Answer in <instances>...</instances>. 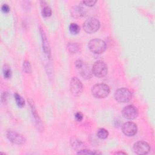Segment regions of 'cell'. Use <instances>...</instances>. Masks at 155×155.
<instances>
[{
    "mask_svg": "<svg viewBox=\"0 0 155 155\" xmlns=\"http://www.w3.org/2000/svg\"><path fill=\"white\" fill-rule=\"evenodd\" d=\"M72 147H73L74 148H78H78L81 147L82 145V143L80 141H78V140L72 141Z\"/></svg>",
    "mask_w": 155,
    "mask_h": 155,
    "instance_id": "cell-22",
    "label": "cell"
},
{
    "mask_svg": "<svg viewBox=\"0 0 155 155\" xmlns=\"http://www.w3.org/2000/svg\"><path fill=\"white\" fill-rule=\"evenodd\" d=\"M150 145L145 141H139L133 145V150L137 154H146L150 151Z\"/></svg>",
    "mask_w": 155,
    "mask_h": 155,
    "instance_id": "cell-8",
    "label": "cell"
},
{
    "mask_svg": "<svg viewBox=\"0 0 155 155\" xmlns=\"http://www.w3.org/2000/svg\"><path fill=\"white\" fill-rule=\"evenodd\" d=\"M1 10L4 13H8L10 11V7L7 4H4L1 7Z\"/></svg>",
    "mask_w": 155,
    "mask_h": 155,
    "instance_id": "cell-25",
    "label": "cell"
},
{
    "mask_svg": "<svg viewBox=\"0 0 155 155\" xmlns=\"http://www.w3.org/2000/svg\"><path fill=\"white\" fill-rule=\"evenodd\" d=\"M29 103L30 104V107H31V110H32V113L33 115V116L35 119V124L37 125V127L38 128V130H39L40 132H42L43 130V126H42V123L41 121V120L37 113L36 108L35 107V105H34V103L33 102V101L29 100Z\"/></svg>",
    "mask_w": 155,
    "mask_h": 155,
    "instance_id": "cell-12",
    "label": "cell"
},
{
    "mask_svg": "<svg viewBox=\"0 0 155 155\" xmlns=\"http://www.w3.org/2000/svg\"><path fill=\"white\" fill-rule=\"evenodd\" d=\"M3 74L4 78L7 79L10 78L12 76V70L11 69V68L9 66H8L7 65H5L3 67Z\"/></svg>",
    "mask_w": 155,
    "mask_h": 155,
    "instance_id": "cell-19",
    "label": "cell"
},
{
    "mask_svg": "<svg viewBox=\"0 0 155 155\" xmlns=\"http://www.w3.org/2000/svg\"><path fill=\"white\" fill-rule=\"evenodd\" d=\"M39 31L41 36V39H42V49L43 51L45 53V55L47 56V57L49 59L51 58V50L49 44V42L48 41V39L47 38V36L45 33L44 30H43L42 27H39Z\"/></svg>",
    "mask_w": 155,
    "mask_h": 155,
    "instance_id": "cell-11",
    "label": "cell"
},
{
    "mask_svg": "<svg viewBox=\"0 0 155 155\" xmlns=\"http://www.w3.org/2000/svg\"><path fill=\"white\" fill-rule=\"evenodd\" d=\"M51 9L50 7L47 6H45L42 7V10L41 11V13L44 17H49L51 15Z\"/></svg>",
    "mask_w": 155,
    "mask_h": 155,
    "instance_id": "cell-18",
    "label": "cell"
},
{
    "mask_svg": "<svg viewBox=\"0 0 155 155\" xmlns=\"http://www.w3.org/2000/svg\"><path fill=\"white\" fill-rule=\"evenodd\" d=\"M123 132L125 135L128 137L133 136L135 135L137 131V128L136 124L133 122H127L123 125Z\"/></svg>",
    "mask_w": 155,
    "mask_h": 155,
    "instance_id": "cell-10",
    "label": "cell"
},
{
    "mask_svg": "<svg viewBox=\"0 0 155 155\" xmlns=\"http://www.w3.org/2000/svg\"><path fill=\"white\" fill-rule=\"evenodd\" d=\"M77 154H101V152H97V151H93L87 149H82L80 150V151L77 152Z\"/></svg>",
    "mask_w": 155,
    "mask_h": 155,
    "instance_id": "cell-21",
    "label": "cell"
},
{
    "mask_svg": "<svg viewBox=\"0 0 155 155\" xmlns=\"http://www.w3.org/2000/svg\"><path fill=\"white\" fill-rule=\"evenodd\" d=\"M6 136L11 142L15 144L23 145L26 141V139L23 135L11 130L7 132Z\"/></svg>",
    "mask_w": 155,
    "mask_h": 155,
    "instance_id": "cell-7",
    "label": "cell"
},
{
    "mask_svg": "<svg viewBox=\"0 0 155 155\" xmlns=\"http://www.w3.org/2000/svg\"><path fill=\"white\" fill-rule=\"evenodd\" d=\"M83 114L81 112H77L75 113V119L77 120V121L78 122H81V120L83 119Z\"/></svg>",
    "mask_w": 155,
    "mask_h": 155,
    "instance_id": "cell-23",
    "label": "cell"
},
{
    "mask_svg": "<svg viewBox=\"0 0 155 155\" xmlns=\"http://www.w3.org/2000/svg\"><path fill=\"white\" fill-rule=\"evenodd\" d=\"M69 31L73 35H77L80 32V27L76 23H72L69 26Z\"/></svg>",
    "mask_w": 155,
    "mask_h": 155,
    "instance_id": "cell-17",
    "label": "cell"
},
{
    "mask_svg": "<svg viewBox=\"0 0 155 155\" xmlns=\"http://www.w3.org/2000/svg\"><path fill=\"white\" fill-rule=\"evenodd\" d=\"M23 70L26 73H30L32 72V66L28 61H24L23 63Z\"/></svg>",
    "mask_w": 155,
    "mask_h": 155,
    "instance_id": "cell-20",
    "label": "cell"
},
{
    "mask_svg": "<svg viewBox=\"0 0 155 155\" xmlns=\"http://www.w3.org/2000/svg\"><path fill=\"white\" fill-rule=\"evenodd\" d=\"M116 154H126V153H124V152H117V153H116Z\"/></svg>",
    "mask_w": 155,
    "mask_h": 155,
    "instance_id": "cell-28",
    "label": "cell"
},
{
    "mask_svg": "<svg viewBox=\"0 0 155 155\" xmlns=\"http://www.w3.org/2000/svg\"><path fill=\"white\" fill-rule=\"evenodd\" d=\"M14 98L16 103V105L19 107L22 108L25 106V100L18 93H15L14 94Z\"/></svg>",
    "mask_w": 155,
    "mask_h": 155,
    "instance_id": "cell-14",
    "label": "cell"
},
{
    "mask_svg": "<svg viewBox=\"0 0 155 155\" xmlns=\"http://www.w3.org/2000/svg\"><path fill=\"white\" fill-rule=\"evenodd\" d=\"M68 49L71 53L76 54L79 52L80 50V46L75 42H69L68 44Z\"/></svg>",
    "mask_w": 155,
    "mask_h": 155,
    "instance_id": "cell-15",
    "label": "cell"
},
{
    "mask_svg": "<svg viewBox=\"0 0 155 155\" xmlns=\"http://www.w3.org/2000/svg\"><path fill=\"white\" fill-rule=\"evenodd\" d=\"M99 27V21L94 18H88L83 24V29L87 33H93L97 32Z\"/></svg>",
    "mask_w": 155,
    "mask_h": 155,
    "instance_id": "cell-5",
    "label": "cell"
},
{
    "mask_svg": "<svg viewBox=\"0 0 155 155\" xmlns=\"http://www.w3.org/2000/svg\"><path fill=\"white\" fill-rule=\"evenodd\" d=\"M70 88L73 95L78 97L81 95L83 91V85L80 79L76 77H73L70 81Z\"/></svg>",
    "mask_w": 155,
    "mask_h": 155,
    "instance_id": "cell-6",
    "label": "cell"
},
{
    "mask_svg": "<svg viewBox=\"0 0 155 155\" xmlns=\"http://www.w3.org/2000/svg\"><path fill=\"white\" fill-rule=\"evenodd\" d=\"M108 132L105 128H99L97 132V136L101 140H105L108 136Z\"/></svg>",
    "mask_w": 155,
    "mask_h": 155,
    "instance_id": "cell-16",
    "label": "cell"
},
{
    "mask_svg": "<svg viewBox=\"0 0 155 155\" xmlns=\"http://www.w3.org/2000/svg\"><path fill=\"white\" fill-rule=\"evenodd\" d=\"M89 49L94 54H101L104 53L106 49V44L102 39H93L89 43Z\"/></svg>",
    "mask_w": 155,
    "mask_h": 155,
    "instance_id": "cell-2",
    "label": "cell"
},
{
    "mask_svg": "<svg viewBox=\"0 0 155 155\" xmlns=\"http://www.w3.org/2000/svg\"><path fill=\"white\" fill-rule=\"evenodd\" d=\"M110 89L109 86L105 84H97L94 85L92 89L93 96L96 98H105L108 96Z\"/></svg>",
    "mask_w": 155,
    "mask_h": 155,
    "instance_id": "cell-1",
    "label": "cell"
},
{
    "mask_svg": "<svg viewBox=\"0 0 155 155\" xmlns=\"http://www.w3.org/2000/svg\"><path fill=\"white\" fill-rule=\"evenodd\" d=\"M72 16L75 18H79L83 17L85 15V12L83 8L80 6H74L71 10Z\"/></svg>",
    "mask_w": 155,
    "mask_h": 155,
    "instance_id": "cell-13",
    "label": "cell"
},
{
    "mask_svg": "<svg viewBox=\"0 0 155 155\" xmlns=\"http://www.w3.org/2000/svg\"><path fill=\"white\" fill-rule=\"evenodd\" d=\"M97 2V1H82V3H83L84 4H85L87 6L92 7L96 4Z\"/></svg>",
    "mask_w": 155,
    "mask_h": 155,
    "instance_id": "cell-24",
    "label": "cell"
},
{
    "mask_svg": "<svg viewBox=\"0 0 155 155\" xmlns=\"http://www.w3.org/2000/svg\"><path fill=\"white\" fill-rule=\"evenodd\" d=\"M123 116L127 119L132 120L138 116V110L133 105H129L125 107L122 111Z\"/></svg>",
    "mask_w": 155,
    "mask_h": 155,
    "instance_id": "cell-9",
    "label": "cell"
},
{
    "mask_svg": "<svg viewBox=\"0 0 155 155\" xmlns=\"http://www.w3.org/2000/svg\"><path fill=\"white\" fill-rule=\"evenodd\" d=\"M115 98L119 102H128L132 98V93L127 89H119L115 93Z\"/></svg>",
    "mask_w": 155,
    "mask_h": 155,
    "instance_id": "cell-4",
    "label": "cell"
},
{
    "mask_svg": "<svg viewBox=\"0 0 155 155\" xmlns=\"http://www.w3.org/2000/svg\"><path fill=\"white\" fill-rule=\"evenodd\" d=\"M1 100L3 103H5L7 101V93H4L2 94V97H1Z\"/></svg>",
    "mask_w": 155,
    "mask_h": 155,
    "instance_id": "cell-27",
    "label": "cell"
},
{
    "mask_svg": "<svg viewBox=\"0 0 155 155\" xmlns=\"http://www.w3.org/2000/svg\"><path fill=\"white\" fill-rule=\"evenodd\" d=\"M83 65V63H82V61H81V60H78V61H76L75 62V67L77 68H80L82 67Z\"/></svg>",
    "mask_w": 155,
    "mask_h": 155,
    "instance_id": "cell-26",
    "label": "cell"
},
{
    "mask_svg": "<svg viewBox=\"0 0 155 155\" xmlns=\"http://www.w3.org/2000/svg\"><path fill=\"white\" fill-rule=\"evenodd\" d=\"M92 71L96 77L103 78L107 74L108 67L104 61H97L94 63Z\"/></svg>",
    "mask_w": 155,
    "mask_h": 155,
    "instance_id": "cell-3",
    "label": "cell"
}]
</instances>
